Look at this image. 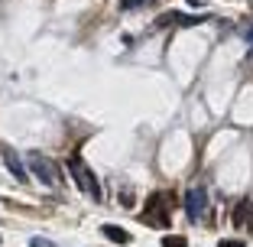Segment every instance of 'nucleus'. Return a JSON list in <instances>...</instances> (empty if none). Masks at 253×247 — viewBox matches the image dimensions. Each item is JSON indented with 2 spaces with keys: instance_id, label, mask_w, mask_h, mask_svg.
I'll use <instances>...</instances> for the list:
<instances>
[{
  "instance_id": "11",
  "label": "nucleus",
  "mask_w": 253,
  "mask_h": 247,
  "mask_svg": "<svg viewBox=\"0 0 253 247\" xmlns=\"http://www.w3.org/2000/svg\"><path fill=\"white\" fill-rule=\"evenodd\" d=\"M136 3H140V0H124V10H133Z\"/></svg>"
},
{
  "instance_id": "7",
  "label": "nucleus",
  "mask_w": 253,
  "mask_h": 247,
  "mask_svg": "<svg viewBox=\"0 0 253 247\" xmlns=\"http://www.w3.org/2000/svg\"><path fill=\"white\" fill-rule=\"evenodd\" d=\"M247 221H250V202H240L237 205V211H234V225H247ZM250 228H253V221H250Z\"/></svg>"
},
{
  "instance_id": "3",
  "label": "nucleus",
  "mask_w": 253,
  "mask_h": 247,
  "mask_svg": "<svg viewBox=\"0 0 253 247\" xmlns=\"http://www.w3.org/2000/svg\"><path fill=\"white\" fill-rule=\"evenodd\" d=\"M30 166H33V172H36V176L45 182V186H59V172L52 169V163H49L45 156L33 153V156H30Z\"/></svg>"
},
{
  "instance_id": "2",
  "label": "nucleus",
  "mask_w": 253,
  "mask_h": 247,
  "mask_svg": "<svg viewBox=\"0 0 253 247\" xmlns=\"http://www.w3.org/2000/svg\"><path fill=\"white\" fill-rule=\"evenodd\" d=\"M205 205H208V192L205 189H188V195H185V215L192 218V221H198L201 218V211H205Z\"/></svg>"
},
{
  "instance_id": "10",
  "label": "nucleus",
  "mask_w": 253,
  "mask_h": 247,
  "mask_svg": "<svg viewBox=\"0 0 253 247\" xmlns=\"http://www.w3.org/2000/svg\"><path fill=\"white\" fill-rule=\"evenodd\" d=\"M30 247H55V244H52V241H45V238H33Z\"/></svg>"
},
{
  "instance_id": "5",
  "label": "nucleus",
  "mask_w": 253,
  "mask_h": 247,
  "mask_svg": "<svg viewBox=\"0 0 253 247\" xmlns=\"http://www.w3.org/2000/svg\"><path fill=\"white\" fill-rule=\"evenodd\" d=\"M163 23H175V26H201L205 23V16H182V13H169V16H163L159 20V26Z\"/></svg>"
},
{
  "instance_id": "6",
  "label": "nucleus",
  "mask_w": 253,
  "mask_h": 247,
  "mask_svg": "<svg viewBox=\"0 0 253 247\" xmlns=\"http://www.w3.org/2000/svg\"><path fill=\"white\" fill-rule=\"evenodd\" d=\"M104 238H111L114 244H130V231H124L117 225H104Z\"/></svg>"
},
{
  "instance_id": "4",
  "label": "nucleus",
  "mask_w": 253,
  "mask_h": 247,
  "mask_svg": "<svg viewBox=\"0 0 253 247\" xmlns=\"http://www.w3.org/2000/svg\"><path fill=\"white\" fill-rule=\"evenodd\" d=\"M0 159L7 163V169L13 172L20 182H26V169H23V163H20V156H16V150H10V147H3V153H0Z\"/></svg>"
},
{
  "instance_id": "9",
  "label": "nucleus",
  "mask_w": 253,
  "mask_h": 247,
  "mask_svg": "<svg viewBox=\"0 0 253 247\" xmlns=\"http://www.w3.org/2000/svg\"><path fill=\"white\" fill-rule=\"evenodd\" d=\"M217 247H247V244H244V241H237V238H227V241H221Z\"/></svg>"
},
{
  "instance_id": "8",
  "label": "nucleus",
  "mask_w": 253,
  "mask_h": 247,
  "mask_svg": "<svg viewBox=\"0 0 253 247\" xmlns=\"http://www.w3.org/2000/svg\"><path fill=\"white\" fill-rule=\"evenodd\" d=\"M163 247H188V241L179 238V234H166V238H163Z\"/></svg>"
},
{
  "instance_id": "12",
  "label": "nucleus",
  "mask_w": 253,
  "mask_h": 247,
  "mask_svg": "<svg viewBox=\"0 0 253 247\" xmlns=\"http://www.w3.org/2000/svg\"><path fill=\"white\" fill-rule=\"evenodd\" d=\"M247 43H253V30H250V33H247Z\"/></svg>"
},
{
  "instance_id": "1",
  "label": "nucleus",
  "mask_w": 253,
  "mask_h": 247,
  "mask_svg": "<svg viewBox=\"0 0 253 247\" xmlns=\"http://www.w3.org/2000/svg\"><path fill=\"white\" fill-rule=\"evenodd\" d=\"M68 169H72V176H75V182H78V189H84V192H88L91 198H94V202H101V186H97L94 172H91V169H88V166H84L78 156L68 159Z\"/></svg>"
}]
</instances>
